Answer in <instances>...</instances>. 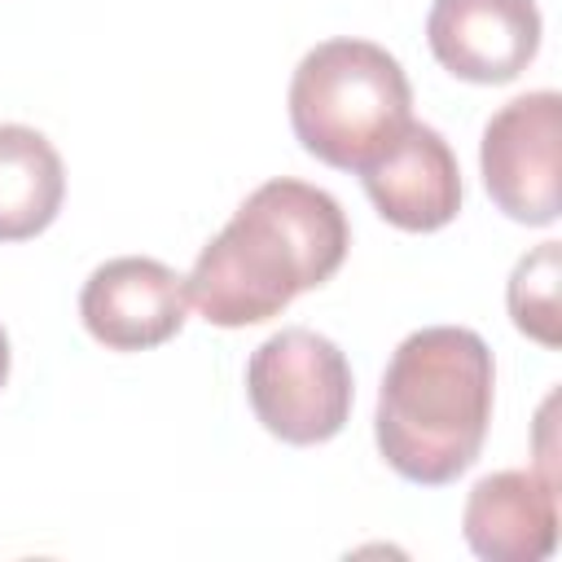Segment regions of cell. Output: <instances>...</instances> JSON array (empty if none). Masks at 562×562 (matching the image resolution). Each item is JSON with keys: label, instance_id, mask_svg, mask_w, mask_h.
Masks as SVG:
<instances>
[{"label": "cell", "instance_id": "1", "mask_svg": "<svg viewBox=\"0 0 562 562\" xmlns=\"http://www.w3.org/2000/svg\"><path fill=\"white\" fill-rule=\"evenodd\" d=\"M342 206L303 180L259 184L233 220L202 246L184 277L189 303L220 329L281 316L303 290L325 285L347 259Z\"/></svg>", "mask_w": 562, "mask_h": 562}, {"label": "cell", "instance_id": "2", "mask_svg": "<svg viewBox=\"0 0 562 562\" xmlns=\"http://www.w3.org/2000/svg\"><path fill=\"white\" fill-rule=\"evenodd\" d=\"M492 386V351L474 329H413L382 373L373 417L378 452L408 483H452L474 465L487 439Z\"/></svg>", "mask_w": 562, "mask_h": 562}, {"label": "cell", "instance_id": "3", "mask_svg": "<svg viewBox=\"0 0 562 562\" xmlns=\"http://www.w3.org/2000/svg\"><path fill=\"white\" fill-rule=\"evenodd\" d=\"M413 123L404 66L373 40H325L294 66L290 127L299 145L338 171H364Z\"/></svg>", "mask_w": 562, "mask_h": 562}, {"label": "cell", "instance_id": "4", "mask_svg": "<svg viewBox=\"0 0 562 562\" xmlns=\"http://www.w3.org/2000/svg\"><path fill=\"white\" fill-rule=\"evenodd\" d=\"M246 400L268 435L312 448L334 439L351 417V364L334 338L290 325L255 347Z\"/></svg>", "mask_w": 562, "mask_h": 562}, {"label": "cell", "instance_id": "5", "mask_svg": "<svg viewBox=\"0 0 562 562\" xmlns=\"http://www.w3.org/2000/svg\"><path fill=\"white\" fill-rule=\"evenodd\" d=\"M558 140H562V97L553 88L514 97L487 119L479 167L496 211L531 228L558 220L562 211Z\"/></svg>", "mask_w": 562, "mask_h": 562}, {"label": "cell", "instance_id": "6", "mask_svg": "<svg viewBox=\"0 0 562 562\" xmlns=\"http://www.w3.org/2000/svg\"><path fill=\"white\" fill-rule=\"evenodd\" d=\"M88 334L110 351H149L180 334L189 316L184 277L149 255H119L92 268L79 294Z\"/></svg>", "mask_w": 562, "mask_h": 562}, {"label": "cell", "instance_id": "7", "mask_svg": "<svg viewBox=\"0 0 562 562\" xmlns=\"http://www.w3.org/2000/svg\"><path fill=\"white\" fill-rule=\"evenodd\" d=\"M426 40L448 75L509 83L540 53V9L536 0H435Z\"/></svg>", "mask_w": 562, "mask_h": 562}, {"label": "cell", "instance_id": "8", "mask_svg": "<svg viewBox=\"0 0 562 562\" xmlns=\"http://www.w3.org/2000/svg\"><path fill=\"white\" fill-rule=\"evenodd\" d=\"M360 180L378 215L404 233H435L461 211L457 154L426 123H408L400 140L360 171Z\"/></svg>", "mask_w": 562, "mask_h": 562}, {"label": "cell", "instance_id": "9", "mask_svg": "<svg viewBox=\"0 0 562 562\" xmlns=\"http://www.w3.org/2000/svg\"><path fill=\"white\" fill-rule=\"evenodd\" d=\"M465 544L487 562H540L558 544V479L544 470H496L479 479L461 514Z\"/></svg>", "mask_w": 562, "mask_h": 562}, {"label": "cell", "instance_id": "10", "mask_svg": "<svg viewBox=\"0 0 562 562\" xmlns=\"http://www.w3.org/2000/svg\"><path fill=\"white\" fill-rule=\"evenodd\" d=\"M66 198V171L53 140L26 123H0V241L44 233Z\"/></svg>", "mask_w": 562, "mask_h": 562}, {"label": "cell", "instance_id": "11", "mask_svg": "<svg viewBox=\"0 0 562 562\" xmlns=\"http://www.w3.org/2000/svg\"><path fill=\"white\" fill-rule=\"evenodd\" d=\"M558 285H562V250L558 241H540L531 255H522L514 263V277H509V316L514 325L544 342V347H558L562 342V312H558Z\"/></svg>", "mask_w": 562, "mask_h": 562}, {"label": "cell", "instance_id": "12", "mask_svg": "<svg viewBox=\"0 0 562 562\" xmlns=\"http://www.w3.org/2000/svg\"><path fill=\"white\" fill-rule=\"evenodd\" d=\"M9 382V334L0 329V386Z\"/></svg>", "mask_w": 562, "mask_h": 562}]
</instances>
